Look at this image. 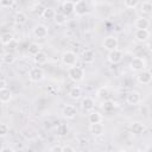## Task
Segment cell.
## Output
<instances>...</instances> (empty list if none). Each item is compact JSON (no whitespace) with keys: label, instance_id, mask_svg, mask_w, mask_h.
Instances as JSON below:
<instances>
[{"label":"cell","instance_id":"cell-1","mask_svg":"<svg viewBox=\"0 0 152 152\" xmlns=\"http://www.w3.org/2000/svg\"><path fill=\"white\" fill-rule=\"evenodd\" d=\"M68 76L74 82H81L84 78V70L81 66H71L68 70Z\"/></svg>","mask_w":152,"mask_h":152},{"label":"cell","instance_id":"cell-2","mask_svg":"<svg viewBox=\"0 0 152 152\" xmlns=\"http://www.w3.org/2000/svg\"><path fill=\"white\" fill-rule=\"evenodd\" d=\"M45 77V74H44V70L39 66H33L28 71V78L31 82H34V83H38L40 81H43Z\"/></svg>","mask_w":152,"mask_h":152},{"label":"cell","instance_id":"cell-3","mask_svg":"<svg viewBox=\"0 0 152 152\" xmlns=\"http://www.w3.org/2000/svg\"><path fill=\"white\" fill-rule=\"evenodd\" d=\"M129 68L133 70V71H137V72H141L145 70L146 68V62L142 57H133L129 62Z\"/></svg>","mask_w":152,"mask_h":152},{"label":"cell","instance_id":"cell-4","mask_svg":"<svg viewBox=\"0 0 152 152\" xmlns=\"http://www.w3.org/2000/svg\"><path fill=\"white\" fill-rule=\"evenodd\" d=\"M62 62H63L64 65H68L70 68L75 66L76 62H77V55L74 51H65L62 55Z\"/></svg>","mask_w":152,"mask_h":152},{"label":"cell","instance_id":"cell-5","mask_svg":"<svg viewBox=\"0 0 152 152\" xmlns=\"http://www.w3.org/2000/svg\"><path fill=\"white\" fill-rule=\"evenodd\" d=\"M89 12V6L84 0H78L75 1V11L74 13L78 17H83Z\"/></svg>","mask_w":152,"mask_h":152},{"label":"cell","instance_id":"cell-6","mask_svg":"<svg viewBox=\"0 0 152 152\" xmlns=\"http://www.w3.org/2000/svg\"><path fill=\"white\" fill-rule=\"evenodd\" d=\"M102 45H103V48H104L106 50H108V51L110 52V51H113V50H116V49H118L119 40H118V38H116L115 36H108V37H106V38H104V40H103Z\"/></svg>","mask_w":152,"mask_h":152},{"label":"cell","instance_id":"cell-7","mask_svg":"<svg viewBox=\"0 0 152 152\" xmlns=\"http://www.w3.org/2000/svg\"><path fill=\"white\" fill-rule=\"evenodd\" d=\"M122 58H124V53H122V51L119 50V49L108 52V56H107L108 62L112 63V64H118V63H120V62L122 61Z\"/></svg>","mask_w":152,"mask_h":152},{"label":"cell","instance_id":"cell-8","mask_svg":"<svg viewBox=\"0 0 152 152\" xmlns=\"http://www.w3.org/2000/svg\"><path fill=\"white\" fill-rule=\"evenodd\" d=\"M140 101H141L140 93H138L135 90H132L126 95V102L131 106H137V104L140 103Z\"/></svg>","mask_w":152,"mask_h":152},{"label":"cell","instance_id":"cell-9","mask_svg":"<svg viewBox=\"0 0 152 152\" xmlns=\"http://www.w3.org/2000/svg\"><path fill=\"white\" fill-rule=\"evenodd\" d=\"M48 33H49V28H48V26H45L43 24H39V25L34 26V28H33V34L36 38L44 39L48 37Z\"/></svg>","mask_w":152,"mask_h":152},{"label":"cell","instance_id":"cell-10","mask_svg":"<svg viewBox=\"0 0 152 152\" xmlns=\"http://www.w3.org/2000/svg\"><path fill=\"white\" fill-rule=\"evenodd\" d=\"M137 80L140 84H150L152 82V72L148 70H144L139 72V75L137 76Z\"/></svg>","mask_w":152,"mask_h":152},{"label":"cell","instance_id":"cell-11","mask_svg":"<svg viewBox=\"0 0 152 152\" xmlns=\"http://www.w3.org/2000/svg\"><path fill=\"white\" fill-rule=\"evenodd\" d=\"M62 114L65 119H74L77 114V109L75 106L72 104H66L63 107V110H62Z\"/></svg>","mask_w":152,"mask_h":152},{"label":"cell","instance_id":"cell-12","mask_svg":"<svg viewBox=\"0 0 152 152\" xmlns=\"http://www.w3.org/2000/svg\"><path fill=\"white\" fill-rule=\"evenodd\" d=\"M134 38L139 43H145L150 38V31L148 30H135Z\"/></svg>","mask_w":152,"mask_h":152},{"label":"cell","instance_id":"cell-13","mask_svg":"<svg viewBox=\"0 0 152 152\" xmlns=\"http://www.w3.org/2000/svg\"><path fill=\"white\" fill-rule=\"evenodd\" d=\"M134 25H135L137 30H147L148 26H150V21L146 17H138L135 19Z\"/></svg>","mask_w":152,"mask_h":152},{"label":"cell","instance_id":"cell-14","mask_svg":"<svg viewBox=\"0 0 152 152\" xmlns=\"http://www.w3.org/2000/svg\"><path fill=\"white\" fill-rule=\"evenodd\" d=\"M89 131L94 137H101L104 132V127L102 124H91L89 126Z\"/></svg>","mask_w":152,"mask_h":152},{"label":"cell","instance_id":"cell-15","mask_svg":"<svg viewBox=\"0 0 152 152\" xmlns=\"http://www.w3.org/2000/svg\"><path fill=\"white\" fill-rule=\"evenodd\" d=\"M129 129H131V132H132L133 134L139 135V134H142V133H144L145 126H144V124H141V122H139V121H134V122L131 124Z\"/></svg>","mask_w":152,"mask_h":152},{"label":"cell","instance_id":"cell-16","mask_svg":"<svg viewBox=\"0 0 152 152\" xmlns=\"http://www.w3.org/2000/svg\"><path fill=\"white\" fill-rule=\"evenodd\" d=\"M94 107H95V101L89 97V96H86L83 100H82V108L86 110V112H93L94 110Z\"/></svg>","mask_w":152,"mask_h":152},{"label":"cell","instance_id":"cell-17","mask_svg":"<svg viewBox=\"0 0 152 152\" xmlns=\"http://www.w3.org/2000/svg\"><path fill=\"white\" fill-rule=\"evenodd\" d=\"M88 121L89 124H101L102 121V115L100 112H96V110H93V112H89L88 114Z\"/></svg>","mask_w":152,"mask_h":152},{"label":"cell","instance_id":"cell-18","mask_svg":"<svg viewBox=\"0 0 152 152\" xmlns=\"http://www.w3.org/2000/svg\"><path fill=\"white\" fill-rule=\"evenodd\" d=\"M74 11H75V1H64L62 4V12L65 15L74 13Z\"/></svg>","mask_w":152,"mask_h":152},{"label":"cell","instance_id":"cell-19","mask_svg":"<svg viewBox=\"0 0 152 152\" xmlns=\"http://www.w3.org/2000/svg\"><path fill=\"white\" fill-rule=\"evenodd\" d=\"M56 14H57V12H56L53 8H51V7H45V8L43 10V13H42L40 15H42V18L45 19V20H53L55 17H56Z\"/></svg>","mask_w":152,"mask_h":152},{"label":"cell","instance_id":"cell-20","mask_svg":"<svg viewBox=\"0 0 152 152\" xmlns=\"http://www.w3.org/2000/svg\"><path fill=\"white\" fill-rule=\"evenodd\" d=\"M0 100L2 103H7L12 100V91L8 88H2L0 89Z\"/></svg>","mask_w":152,"mask_h":152},{"label":"cell","instance_id":"cell-21","mask_svg":"<svg viewBox=\"0 0 152 152\" xmlns=\"http://www.w3.org/2000/svg\"><path fill=\"white\" fill-rule=\"evenodd\" d=\"M13 42H14V37H13V34L11 32H4V33H1V36H0V43L2 45H10Z\"/></svg>","mask_w":152,"mask_h":152},{"label":"cell","instance_id":"cell-22","mask_svg":"<svg viewBox=\"0 0 152 152\" xmlns=\"http://www.w3.org/2000/svg\"><path fill=\"white\" fill-rule=\"evenodd\" d=\"M82 59L86 63H93L95 61V52L93 50H90V49H87L82 53Z\"/></svg>","mask_w":152,"mask_h":152},{"label":"cell","instance_id":"cell-23","mask_svg":"<svg viewBox=\"0 0 152 152\" xmlns=\"http://www.w3.org/2000/svg\"><path fill=\"white\" fill-rule=\"evenodd\" d=\"M96 96H97V99L102 100L103 102H104V101H108V100H109V90H108V88L101 87V88L96 91Z\"/></svg>","mask_w":152,"mask_h":152},{"label":"cell","instance_id":"cell-24","mask_svg":"<svg viewBox=\"0 0 152 152\" xmlns=\"http://www.w3.org/2000/svg\"><path fill=\"white\" fill-rule=\"evenodd\" d=\"M66 17H68V15H65L63 12H57V14H56V17H55L53 21H55V24H56V25H58V26L65 25V24H66V21H68V18H66Z\"/></svg>","mask_w":152,"mask_h":152},{"label":"cell","instance_id":"cell-25","mask_svg":"<svg viewBox=\"0 0 152 152\" xmlns=\"http://www.w3.org/2000/svg\"><path fill=\"white\" fill-rule=\"evenodd\" d=\"M33 61L36 64L38 65H42V64H45L48 62V55L44 52V51H40L39 53H37L34 57H33Z\"/></svg>","mask_w":152,"mask_h":152},{"label":"cell","instance_id":"cell-26","mask_svg":"<svg viewBox=\"0 0 152 152\" xmlns=\"http://www.w3.org/2000/svg\"><path fill=\"white\" fill-rule=\"evenodd\" d=\"M26 20H27L26 13H24L23 11H18V12L15 13V15H14V21H15V24L23 25V24L26 23Z\"/></svg>","mask_w":152,"mask_h":152},{"label":"cell","instance_id":"cell-27","mask_svg":"<svg viewBox=\"0 0 152 152\" xmlns=\"http://www.w3.org/2000/svg\"><path fill=\"white\" fill-rule=\"evenodd\" d=\"M140 12L142 14H150L152 13V2L151 1H142L140 2Z\"/></svg>","mask_w":152,"mask_h":152},{"label":"cell","instance_id":"cell-28","mask_svg":"<svg viewBox=\"0 0 152 152\" xmlns=\"http://www.w3.org/2000/svg\"><path fill=\"white\" fill-rule=\"evenodd\" d=\"M82 96V89L80 87H72L69 91V97L72 100H78Z\"/></svg>","mask_w":152,"mask_h":152},{"label":"cell","instance_id":"cell-29","mask_svg":"<svg viewBox=\"0 0 152 152\" xmlns=\"http://www.w3.org/2000/svg\"><path fill=\"white\" fill-rule=\"evenodd\" d=\"M69 132V128H68V125L66 124H59L57 127H56V134L58 137H65Z\"/></svg>","mask_w":152,"mask_h":152},{"label":"cell","instance_id":"cell-30","mask_svg":"<svg viewBox=\"0 0 152 152\" xmlns=\"http://www.w3.org/2000/svg\"><path fill=\"white\" fill-rule=\"evenodd\" d=\"M42 50H40V46L37 44V43H32V44H30L28 45V48H27V53L30 55V56H32V57H34L37 53H39Z\"/></svg>","mask_w":152,"mask_h":152},{"label":"cell","instance_id":"cell-31","mask_svg":"<svg viewBox=\"0 0 152 152\" xmlns=\"http://www.w3.org/2000/svg\"><path fill=\"white\" fill-rule=\"evenodd\" d=\"M14 61H15V57H14L13 53H11V52H6V53L2 55V62H4L5 64L11 65V64L14 63Z\"/></svg>","mask_w":152,"mask_h":152},{"label":"cell","instance_id":"cell-32","mask_svg":"<svg viewBox=\"0 0 152 152\" xmlns=\"http://www.w3.org/2000/svg\"><path fill=\"white\" fill-rule=\"evenodd\" d=\"M139 5H140V1L138 0H125L124 1V6L128 10H135Z\"/></svg>","mask_w":152,"mask_h":152},{"label":"cell","instance_id":"cell-33","mask_svg":"<svg viewBox=\"0 0 152 152\" xmlns=\"http://www.w3.org/2000/svg\"><path fill=\"white\" fill-rule=\"evenodd\" d=\"M102 108H103L106 112H112V110L115 108V103L112 102V101H109V100H108V101H104Z\"/></svg>","mask_w":152,"mask_h":152},{"label":"cell","instance_id":"cell-34","mask_svg":"<svg viewBox=\"0 0 152 152\" xmlns=\"http://www.w3.org/2000/svg\"><path fill=\"white\" fill-rule=\"evenodd\" d=\"M8 132H10V127H8L5 122H2V124L0 125V135H1V137H6V135L8 134Z\"/></svg>","mask_w":152,"mask_h":152},{"label":"cell","instance_id":"cell-35","mask_svg":"<svg viewBox=\"0 0 152 152\" xmlns=\"http://www.w3.org/2000/svg\"><path fill=\"white\" fill-rule=\"evenodd\" d=\"M15 2L13 1V0H1L0 1V6L2 7V8H7V7H12L13 5H14Z\"/></svg>","mask_w":152,"mask_h":152},{"label":"cell","instance_id":"cell-36","mask_svg":"<svg viewBox=\"0 0 152 152\" xmlns=\"http://www.w3.org/2000/svg\"><path fill=\"white\" fill-rule=\"evenodd\" d=\"M50 152H63V147L59 146V145H55V146L50 150Z\"/></svg>","mask_w":152,"mask_h":152},{"label":"cell","instance_id":"cell-37","mask_svg":"<svg viewBox=\"0 0 152 152\" xmlns=\"http://www.w3.org/2000/svg\"><path fill=\"white\" fill-rule=\"evenodd\" d=\"M63 152H75V148L70 145H65L63 146Z\"/></svg>","mask_w":152,"mask_h":152},{"label":"cell","instance_id":"cell-38","mask_svg":"<svg viewBox=\"0 0 152 152\" xmlns=\"http://www.w3.org/2000/svg\"><path fill=\"white\" fill-rule=\"evenodd\" d=\"M2 88H7V87H6V81H5L4 77H2L1 81H0V89H2Z\"/></svg>","mask_w":152,"mask_h":152},{"label":"cell","instance_id":"cell-39","mask_svg":"<svg viewBox=\"0 0 152 152\" xmlns=\"http://www.w3.org/2000/svg\"><path fill=\"white\" fill-rule=\"evenodd\" d=\"M0 152H14V150L11 148V147H2Z\"/></svg>","mask_w":152,"mask_h":152},{"label":"cell","instance_id":"cell-40","mask_svg":"<svg viewBox=\"0 0 152 152\" xmlns=\"http://www.w3.org/2000/svg\"><path fill=\"white\" fill-rule=\"evenodd\" d=\"M119 152H128V151H127V150H120Z\"/></svg>","mask_w":152,"mask_h":152},{"label":"cell","instance_id":"cell-41","mask_svg":"<svg viewBox=\"0 0 152 152\" xmlns=\"http://www.w3.org/2000/svg\"><path fill=\"white\" fill-rule=\"evenodd\" d=\"M135 152H145V151H144V150H137Z\"/></svg>","mask_w":152,"mask_h":152}]
</instances>
